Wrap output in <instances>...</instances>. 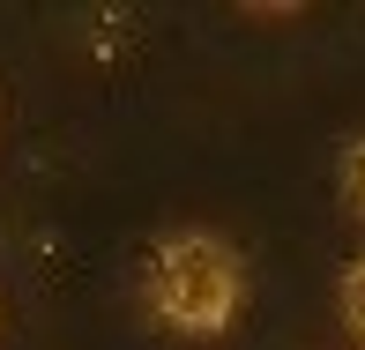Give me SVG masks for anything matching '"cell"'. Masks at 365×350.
Here are the masks:
<instances>
[{
    "label": "cell",
    "instance_id": "7a4b0ae2",
    "mask_svg": "<svg viewBox=\"0 0 365 350\" xmlns=\"http://www.w3.org/2000/svg\"><path fill=\"white\" fill-rule=\"evenodd\" d=\"M343 202L365 216V142H351V149H343Z\"/></svg>",
    "mask_w": 365,
    "mask_h": 350
},
{
    "label": "cell",
    "instance_id": "6da1fadb",
    "mask_svg": "<svg viewBox=\"0 0 365 350\" xmlns=\"http://www.w3.org/2000/svg\"><path fill=\"white\" fill-rule=\"evenodd\" d=\"M149 298L172 328L187 336H217V328L239 313V254L209 231H187V239H164L157 261H149Z\"/></svg>",
    "mask_w": 365,
    "mask_h": 350
},
{
    "label": "cell",
    "instance_id": "3957f363",
    "mask_svg": "<svg viewBox=\"0 0 365 350\" xmlns=\"http://www.w3.org/2000/svg\"><path fill=\"white\" fill-rule=\"evenodd\" d=\"M343 321H351V336L365 343V261L343 276Z\"/></svg>",
    "mask_w": 365,
    "mask_h": 350
}]
</instances>
